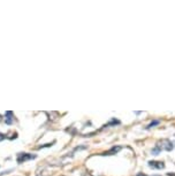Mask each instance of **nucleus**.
<instances>
[{
  "mask_svg": "<svg viewBox=\"0 0 175 176\" xmlns=\"http://www.w3.org/2000/svg\"><path fill=\"white\" fill-rule=\"evenodd\" d=\"M153 176H160V175H153Z\"/></svg>",
  "mask_w": 175,
  "mask_h": 176,
  "instance_id": "obj_11",
  "label": "nucleus"
},
{
  "mask_svg": "<svg viewBox=\"0 0 175 176\" xmlns=\"http://www.w3.org/2000/svg\"><path fill=\"white\" fill-rule=\"evenodd\" d=\"M157 124H159V121H158V120H154V121H152V122H151L146 128L150 129V128H152V127H154V126H157Z\"/></svg>",
  "mask_w": 175,
  "mask_h": 176,
  "instance_id": "obj_6",
  "label": "nucleus"
},
{
  "mask_svg": "<svg viewBox=\"0 0 175 176\" xmlns=\"http://www.w3.org/2000/svg\"><path fill=\"white\" fill-rule=\"evenodd\" d=\"M137 176H146V175H144V174H138Z\"/></svg>",
  "mask_w": 175,
  "mask_h": 176,
  "instance_id": "obj_9",
  "label": "nucleus"
},
{
  "mask_svg": "<svg viewBox=\"0 0 175 176\" xmlns=\"http://www.w3.org/2000/svg\"><path fill=\"white\" fill-rule=\"evenodd\" d=\"M149 167L152 169H164L165 168V164L161 161H149Z\"/></svg>",
  "mask_w": 175,
  "mask_h": 176,
  "instance_id": "obj_3",
  "label": "nucleus"
},
{
  "mask_svg": "<svg viewBox=\"0 0 175 176\" xmlns=\"http://www.w3.org/2000/svg\"><path fill=\"white\" fill-rule=\"evenodd\" d=\"M120 150H121V146H113V147L109 150V151H107V152L103 153V156H112V154H115V153H118Z\"/></svg>",
  "mask_w": 175,
  "mask_h": 176,
  "instance_id": "obj_4",
  "label": "nucleus"
},
{
  "mask_svg": "<svg viewBox=\"0 0 175 176\" xmlns=\"http://www.w3.org/2000/svg\"><path fill=\"white\" fill-rule=\"evenodd\" d=\"M13 113L12 112H6V117H5V121L7 124H12L13 123Z\"/></svg>",
  "mask_w": 175,
  "mask_h": 176,
  "instance_id": "obj_5",
  "label": "nucleus"
},
{
  "mask_svg": "<svg viewBox=\"0 0 175 176\" xmlns=\"http://www.w3.org/2000/svg\"><path fill=\"white\" fill-rule=\"evenodd\" d=\"M6 138V136H5V134H2V132H0V142L1 141H3Z\"/></svg>",
  "mask_w": 175,
  "mask_h": 176,
  "instance_id": "obj_8",
  "label": "nucleus"
},
{
  "mask_svg": "<svg viewBox=\"0 0 175 176\" xmlns=\"http://www.w3.org/2000/svg\"><path fill=\"white\" fill-rule=\"evenodd\" d=\"M1 120H2V116H1V115H0V121H1Z\"/></svg>",
  "mask_w": 175,
  "mask_h": 176,
  "instance_id": "obj_10",
  "label": "nucleus"
},
{
  "mask_svg": "<svg viewBox=\"0 0 175 176\" xmlns=\"http://www.w3.org/2000/svg\"><path fill=\"white\" fill-rule=\"evenodd\" d=\"M53 144H54V142H53V143H49V144H44V145L39 146V149H44V147H51Z\"/></svg>",
  "mask_w": 175,
  "mask_h": 176,
  "instance_id": "obj_7",
  "label": "nucleus"
},
{
  "mask_svg": "<svg viewBox=\"0 0 175 176\" xmlns=\"http://www.w3.org/2000/svg\"><path fill=\"white\" fill-rule=\"evenodd\" d=\"M36 157H37L36 154H30V153H18L17 158H16V161H17V164H23L28 160L35 159Z\"/></svg>",
  "mask_w": 175,
  "mask_h": 176,
  "instance_id": "obj_2",
  "label": "nucleus"
},
{
  "mask_svg": "<svg viewBox=\"0 0 175 176\" xmlns=\"http://www.w3.org/2000/svg\"><path fill=\"white\" fill-rule=\"evenodd\" d=\"M173 143L171 142V141H168V139H161V141H159L157 144H156V146H154V149L152 150V153L153 154H158V153H160L161 151H172L173 150Z\"/></svg>",
  "mask_w": 175,
  "mask_h": 176,
  "instance_id": "obj_1",
  "label": "nucleus"
}]
</instances>
